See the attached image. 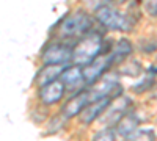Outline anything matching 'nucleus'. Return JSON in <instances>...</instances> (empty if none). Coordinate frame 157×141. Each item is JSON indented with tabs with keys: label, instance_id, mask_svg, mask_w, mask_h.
<instances>
[{
	"label": "nucleus",
	"instance_id": "nucleus-1",
	"mask_svg": "<svg viewBox=\"0 0 157 141\" xmlns=\"http://www.w3.org/2000/svg\"><path fill=\"white\" fill-rule=\"evenodd\" d=\"M102 49H104V43H102L99 35H96V33L86 35L83 39L75 46L72 60H75L78 65H88V63H91L94 58L102 55Z\"/></svg>",
	"mask_w": 157,
	"mask_h": 141
},
{
	"label": "nucleus",
	"instance_id": "nucleus-2",
	"mask_svg": "<svg viewBox=\"0 0 157 141\" xmlns=\"http://www.w3.org/2000/svg\"><path fill=\"white\" fill-rule=\"evenodd\" d=\"M90 28H91L90 16L82 11H77V13H71L69 16H66L61 20L58 33L60 36L64 38H78V36L88 35Z\"/></svg>",
	"mask_w": 157,
	"mask_h": 141
},
{
	"label": "nucleus",
	"instance_id": "nucleus-3",
	"mask_svg": "<svg viewBox=\"0 0 157 141\" xmlns=\"http://www.w3.org/2000/svg\"><path fill=\"white\" fill-rule=\"evenodd\" d=\"M98 20L110 30H120V32H127L132 28V20L127 16L121 14L120 11H116L110 6H104L98 11L96 14Z\"/></svg>",
	"mask_w": 157,
	"mask_h": 141
},
{
	"label": "nucleus",
	"instance_id": "nucleus-4",
	"mask_svg": "<svg viewBox=\"0 0 157 141\" xmlns=\"http://www.w3.org/2000/svg\"><path fill=\"white\" fill-rule=\"evenodd\" d=\"M112 65H115V60H113V55L109 54V55H99L98 58H94L91 63H88L86 68L83 69V79L88 85H93L94 82H98L101 79V75L105 72Z\"/></svg>",
	"mask_w": 157,
	"mask_h": 141
},
{
	"label": "nucleus",
	"instance_id": "nucleus-5",
	"mask_svg": "<svg viewBox=\"0 0 157 141\" xmlns=\"http://www.w3.org/2000/svg\"><path fill=\"white\" fill-rule=\"evenodd\" d=\"M74 49L66 44H50L43 52L44 65H66L72 60Z\"/></svg>",
	"mask_w": 157,
	"mask_h": 141
},
{
	"label": "nucleus",
	"instance_id": "nucleus-6",
	"mask_svg": "<svg viewBox=\"0 0 157 141\" xmlns=\"http://www.w3.org/2000/svg\"><path fill=\"white\" fill-rule=\"evenodd\" d=\"M129 107H130V100L126 97H116V100L113 104H110L105 110V116H104V122L110 124V125H116L126 114L129 113Z\"/></svg>",
	"mask_w": 157,
	"mask_h": 141
},
{
	"label": "nucleus",
	"instance_id": "nucleus-7",
	"mask_svg": "<svg viewBox=\"0 0 157 141\" xmlns=\"http://www.w3.org/2000/svg\"><path fill=\"white\" fill-rule=\"evenodd\" d=\"M112 104V97H102L98 100H93L91 104L86 105V108L80 113V119L83 124H91L98 116L107 110V107Z\"/></svg>",
	"mask_w": 157,
	"mask_h": 141
},
{
	"label": "nucleus",
	"instance_id": "nucleus-8",
	"mask_svg": "<svg viewBox=\"0 0 157 141\" xmlns=\"http://www.w3.org/2000/svg\"><path fill=\"white\" fill-rule=\"evenodd\" d=\"M93 102V97H91V93L90 91H83V93H80V94H77V96H74L66 105H64V108H63V114L66 118H72V116H75V114H80L85 108H86V105L88 104H91Z\"/></svg>",
	"mask_w": 157,
	"mask_h": 141
},
{
	"label": "nucleus",
	"instance_id": "nucleus-9",
	"mask_svg": "<svg viewBox=\"0 0 157 141\" xmlns=\"http://www.w3.org/2000/svg\"><path fill=\"white\" fill-rule=\"evenodd\" d=\"M63 93H64V85L61 82H52V83L41 88V91H39V99H41L44 104L50 105V104L58 102L63 97Z\"/></svg>",
	"mask_w": 157,
	"mask_h": 141
},
{
	"label": "nucleus",
	"instance_id": "nucleus-10",
	"mask_svg": "<svg viewBox=\"0 0 157 141\" xmlns=\"http://www.w3.org/2000/svg\"><path fill=\"white\" fill-rule=\"evenodd\" d=\"M64 65H46L44 69L39 71V74L36 75V85L39 88H43L52 82H57L58 77H61V74L64 72Z\"/></svg>",
	"mask_w": 157,
	"mask_h": 141
},
{
	"label": "nucleus",
	"instance_id": "nucleus-11",
	"mask_svg": "<svg viewBox=\"0 0 157 141\" xmlns=\"http://www.w3.org/2000/svg\"><path fill=\"white\" fill-rule=\"evenodd\" d=\"M82 82H85V79H83V71H82L80 66L68 68V69H64V72L61 74V83L64 86L75 88V86L80 85Z\"/></svg>",
	"mask_w": 157,
	"mask_h": 141
},
{
	"label": "nucleus",
	"instance_id": "nucleus-12",
	"mask_svg": "<svg viewBox=\"0 0 157 141\" xmlns=\"http://www.w3.org/2000/svg\"><path fill=\"white\" fill-rule=\"evenodd\" d=\"M137 127H138V119H137V116H134L132 113H127L126 116L116 124V132L127 138L129 135H132V133L137 130Z\"/></svg>",
	"mask_w": 157,
	"mask_h": 141
},
{
	"label": "nucleus",
	"instance_id": "nucleus-13",
	"mask_svg": "<svg viewBox=\"0 0 157 141\" xmlns=\"http://www.w3.org/2000/svg\"><path fill=\"white\" fill-rule=\"evenodd\" d=\"M130 52H132V46H130V43H129L127 39L118 41L116 46H115L113 50H112V55H113L115 63H120V61L126 60V57H129Z\"/></svg>",
	"mask_w": 157,
	"mask_h": 141
},
{
	"label": "nucleus",
	"instance_id": "nucleus-14",
	"mask_svg": "<svg viewBox=\"0 0 157 141\" xmlns=\"http://www.w3.org/2000/svg\"><path fill=\"white\" fill-rule=\"evenodd\" d=\"M155 135L152 130H135L132 135H129L126 141H154Z\"/></svg>",
	"mask_w": 157,
	"mask_h": 141
},
{
	"label": "nucleus",
	"instance_id": "nucleus-15",
	"mask_svg": "<svg viewBox=\"0 0 157 141\" xmlns=\"http://www.w3.org/2000/svg\"><path fill=\"white\" fill-rule=\"evenodd\" d=\"M93 141H116V139H115V132H113V130H102V132H98L96 136L93 138Z\"/></svg>",
	"mask_w": 157,
	"mask_h": 141
},
{
	"label": "nucleus",
	"instance_id": "nucleus-16",
	"mask_svg": "<svg viewBox=\"0 0 157 141\" xmlns=\"http://www.w3.org/2000/svg\"><path fill=\"white\" fill-rule=\"evenodd\" d=\"M145 6L149 14L157 16V0H145Z\"/></svg>",
	"mask_w": 157,
	"mask_h": 141
}]
</instances>
